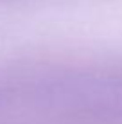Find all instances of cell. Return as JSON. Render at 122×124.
Returning a JSON list of instances; mask_svg holds the SVG:
<instances>
[]
</instances>
